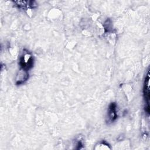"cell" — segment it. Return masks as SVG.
I'll return each mask as SVG.
<instances>
[{
  "mask_svg": "<svg viewBox=\"0 0 150 150\" xmlns=\"http://www.w3.org/2000/svg\"><path fill=\"white\" fill-rule=\"evenodd\" d=\"M149 72L145 78V89H144V95H145V100H149Z\"/></svg>",
  "mask_w": 150,
  "mask_h": 150,
  "instance_id": "cell-1",
  "label": "cell"
},
{
  "mask_svg": "<svg viewBox=\"0 0 150 150\" xmlns=\"http://www.w3.org/2000/svg\"><path fill=\"white\" fill-rule=\"evenodd\" d=\"M109 118L112 121H114L116 118V105L114 104H112L110 106L109 110Z\"/></svg>",
  "mask_w": 150,
  "mask_h": 150,
  "instance_id": "cell-2",
  "label": "cell"
}]
</instances>
